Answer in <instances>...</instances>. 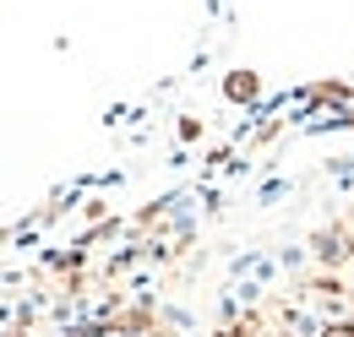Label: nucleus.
I'll list each match as a JSON object with an SVG mask.
<instances>
[{"label": "nucleus", "instance_id": "obj_1", "mask_svg": "<svg viewBox=\"0 0 354 337\" xmlns=\"http://www.w3.org/2000/svg\"><path fill=\"white\" fill-rule=\"evenodd\" d=\"M333 337H354V332H349V327H338V332H333Z\"/></svg>", "mask_w": 354, "mask_h": 337}]
</instances>
